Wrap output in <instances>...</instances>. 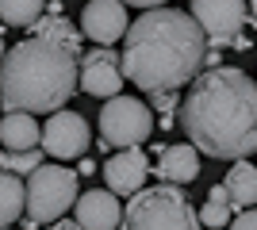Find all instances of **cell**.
Wrapping results in <instances>:
<instances>
[{
	"instance_id": "obj_1",
	"label": "cell",
	"mask_w": 257,
	"mask_h": 230,
	"mask_svg": "<svg viewBox=\"0 0 257 230\" xmlns=\"http://www.w3.org/2000/svg\"><path fill=\"white\" fill-rule=\"evenodd\" d=\"M181 127L188 142L215 161L257 153V85L234 66L200 69L181 100Z\"/></svg>"
},
{
	"instance_id": "obj_2",
	"label": "cell",
	"mask_w": 257,
	"mask_h": 230,
	"mask_svg": "<svg viewBox=\"0 0 257 230\" xmlns=\"http://www.w3.org/2000/svg\"><path fill=\"white\" fill-rule=\"evenodd\" d=\"M207 35L192 12L181 8H146L127 27L123 46V73L135 88L165 92V88L192 85L207 58Z\"/></svg>"
},
{
	"instance_id": "obj_3",
	"label": "cell",
	"mask_w": 257,
	"mask_h": 230,
	"mask_svg": "<svg viewBox=\"0 0 257 230\" xmlns=\"http://www.w3.org/2000/svg\"><path fill=\"white\" fill-rule=\"evenodd\" d=\"M73 92H81V58L46 35L16 43L0 62L4 111H58Z\"/></svg>"
},
{
	"instance_id": "obj_4",
	"label": "cell",
	"mask_w": 257,
	"mask_h": 230,
	"mask_svg": "<svg viewBox=\"0 0 257 230\" xmlns=\"http://www.w3.org/2000/svg\"><path fill=\"white\" fill-rule=\"evenodd\" d=\"M123 226H173V230H192V226H204L200 215L192 211L188 196L181 192V184L173 180H161L154 188H139L131 196L127 211H123Z\"/></svg>"
},
{
	"instance_id": "obj_5",
	"label": "cell",
	"mask_w": 257,
	"mask_h": 230,
	"mask_svg": "<svg viewBox=\"0 0 257 230\" xmlns=\"http://www.w3.org/2000/svg\"><path fill=\"white\" fill-rule=\"evenodd\" d=\"M77 176L65 165H39L27 173V219L23 226H46V222L62 219L69 207H77Z\"/></svg>"
},
{
	"instance_id": "obj_6",
	"label": "cell",
	"mask_w": 257,
	"mask_h": 230,
	"mask_svg": "<svg viewBox=\"0 0 257 230\" xmlns=\"http://www.w3.org/2000/svg\"><path fill=\"white\" fill-rule=\"evenodd\" d=\"M154 131V115L150 108L135 96H107L104 111H100V138L111 146H142Z\"/></svg>"
},
{
	"instance_id": "obj_7",
	"label": "cell",
	"mask_w": 257,
	"mask_h": 230,
	"mask_svg": "<svg viewBox=\"0 0 257 230\" xmlns=\"http://www.w3.org/2000/svg\"><path fill=\"white\" fill-rule=\"evenodd\" d=\"M188 12L204 27L211 46H230L249 23V0H192Z\"/></svg>"
},
{
	"instance_id": "obj_8",
	"label": "cell",
	"mask_w": 257,
	"mask_h": 230,
	"mask_svg": "<svg viewBox=\"0 0 257 230\" xmlns=\"http://www.w3.org/2000/svg\"><path fill=\"white\" fill-rule=\"evenodd\" d=\"M92 142L88 134V123L77 115V111H50V119L43 123V150L58 161H81Z\"/></svg>"
},
{
	"instance_id": "obj_9",
	"label": "cell",
	"mask_w": 257,
	"mask_h": 230,
	"mask_svg": "<svg viewBox=\"0 0 257 230\" xmlns=\"http://www.w3.org/2000/svg\"><path fill=\"white\" fill-rule=\"evenodd\" d=\"M123 81H127V73H123V50L100 46V50H88L81 58V92L107 100V96L123 92Z\"/></svg>"
},
{
	"instance_id": "obj_10",
	"label": "cell",
	"mask_w": 257,
	"mask_h": 230,
	"mask_svg": "<svg viewBox=\"0 0 257 230\" xmlns=\"http://www.w3.org/2000/svg\"><path fill=\"white\" fill-rule=\"evenodd\" d=\"M127 4L123 0H88L81 8V31L85 39L100 46H111L119 39H127Z\"/></svg>"
},
{
	"instance_id": "obj_11",
	"label": "cell",
	"mask_w": 257,
	"mask_h": 230,
	"mask_svg": "<svg viewBox=\"0 0 257 230\" xmlns=\"http://www.w3.org/2000/svg\"><path fill=\"white\" fill-rule=\"evenodd\" d=\"M146 176H150V157L142 153V146H123L104 161V180L119 196H135L139 188H146Z\"/></svg>"
},
{
	"instance_id": "obj_12",
	"label": "cell",
	"mask_w": 257,
	"mask_h": 230,
	"mask_svg": "<svg viewBox=\"0 0 257 230\" xmlns=\"http://www.w3.org/2000/svg\"><path fill=\"white\" fill-rule=\"evenodd\" d=\"M200 176V150L196 142H173L158 150V180H173V184L188 188Z\"/></svg>"
},
{
	"instance_id": "obj_13",
	"label": "cell",
	"mask_w": 257,
	"mask_h": 230,
	"mask_svg": "<svg viewBox=\"0 0 257 230\" xmlns=\"http://www.w3.org/2000/svg\"><path fill=\"white\" fill-rule=\"evenodd\" d=\"M77 222L81 226H123V203L119 192L111 188H92L85 196H77Z\"/></svg>"
},
{
	"instance_id": "obj_14",
	"label": "cell",
	"mask_w": 257,
	"mask_h": 230,
	"mask_svg": "<svg viewBox=\"0 0 257 230\" xmlns=\"http://www.w3.org/2000/svg\"><path fill=\"white\" fill-rule=\"evenodd\" d=\"M0 142L4 150H31L43 142V127L35 123L31 111H8L0 119Z\"/></svg>"
},
{
	"instance_id": "obj_15",
	"label": "cell",
	"mask_w": 257,
	"mask_h": 230,
	"mask_svg": "<svg viewBox=\"0 0 257 230\" xmlns=\"http://www.w3.org/2000/svg\"><path fill=\"white\" fill-rule=\"evenodd\" d=\"M226 192H230V203L234 211L257 207V165H249V157H238L230 161V173H226Z\"/></svg>"
},
{
	"instance_id": "obj_16",
	"label": "cell",
	"mask_w": 257,
	"mask_h": 230,
	"mask_svg": "<svg viewBox=\"0 0 257 230\" xmlns=\"http://www.w3.org/2000/svg\"><path fill=\"white\" fill-rule=\"evenodd\" d=\"M27 211V180H20V173L0 169V226H12Z\"/></svg>"
},
{
	"instance_id": "obj_17",
	"label": "cell",
	"mask_w": 257,
	"mask_h": 230,
	"mask_svg": "<svg viewBox=\"0 0 257 230\" xmlns=\"http://www.w3.org/2000/svg\"><path fill=\"white\" fill-rule=\"evenodd\" d=\"M35 35H46V39H54V43H65L73 54H81V39H85V31L81 27H73V23L65 20V16H58V12H50V16H39V20L31 23Z\"/></svg>"
},
{
	"instance_id": "obj_18",
	"label": "cell",
	"mask_w": 257,
	"mask_h": 230,
	"mask_svg": "<svg viewBox=\"0 0 257 230\" xmlns=\"http://www.w3.org/2000/svg\"><path fill=\"white\" fill-rule=\"evenodd\" d=\"M230 211H234V203H230L226 184H215L211 192H207V203L200 207V222H204V226H226V222L234 219Z\"/></svg>"
},
{
	"instance_id": "obj_19",
	"label": "cell",
	"mask_w": 257,
	"mask_h": 230,
	"mask_svg": "<svg viewBox=\"0 0 257 230\" xmlns=\"http://www.w3.org/2000/svg\"><path fill=\"white\" fill-rule=\"evenodd\" d=\"M46 0H0V20L8 27H31L43 16Z\"/></svg>"
},
{
	"instance_id": "obj_20",
	"label": "cell",
	"mask_w": 257,
	"mask_h": 230,
	"mask_svg": "<svg viewBox=\"0 0 257 230\" xmlns=\"http://www.w3.org/2000/svg\"><path fill=\"white\" fill-rule=\"evenodd\" d=\"M43 153L39 146L31 150H0V169H12V173H35L39 165H43Z\"/></svg>"
},
{
	"instance_id": "obj_21",
	"label": "cell",
	"mask_w": 257,
	"mask_h": 230,
	"mask_svg": "<svg viewBox=\"0 0 257 230\" xmlns=\"http://www.w3.org/2000/svg\"><path fill=\"white\" fill-rule=\"evenodd\" d=\"M181 104V88H165V92H150V108L161 111V115H169L173 108Z\"/></svg>"
},
{
	"instance_id": "obj_22",
	"label": "cell",
	"mask_w": 257,
	"mask_h": 230,
	"mask_svg": "<svg viewBox=\"0 0 257 230\" xmlns=\"http://www.w3.org/2000/svg\"><path fill=\"white\" fill-rule=\"evenodd\" d=\"M230 226H238V230H257V207L238 211L234 219H230Z\"/></svg>"
},
{
	"instance_id": "obj_23",
	"label": "cell",
	"mask_w": 257,
	"mask_h": 230,
	"mask_svg": "<svg viewBox=\"0 0 257 230\" xmlns=\"http://www.w3.org/2000/svg\"><path fill=\"white\" fill-rule=\"evenodd\" d=\"M123 4H127V8H161V4H169V0H123Z\"/></svg>"
},
{
	"instance_id": "obj_24",
	"label": "cell",
	"mask_w": 257,
	"mask_h": 230,
	"mask_svg": "<svg viewBox=\"0 0 257 230\" xmlns=\"http://www.w3.org/2000/svg\"><path fill=\"white\" fill-rule=\"evenodd\" d=\"M77 173H81V176L96 173V161H88V157H81V165H77Z\"/></svg>"
},
{
	"instance_id": "obj_25",
	"label": "cell",
	"mask_w": 257,
	"mask_h": 230,
	"mask_svg": "<svg viewBox=\"0 0 257 230\" xmlns=\"http://www.w3.org/2000/svg\"><path fill=\"white\" fill-rule=\"evenodd\" d=\"M204 66H207V69H215V66H219V46H215V50H207V58H204Z\"/></svg>"
},
{
	"instance_id": "obj_26",
	"label": "cell",
	"mask_w": 257,
	"mask_h": 230,
	"mask_svg": "<svg viewBox=\"0 0 257 230\" xmlns=\"http://www.w3.org/2000/svg\"><path fill=\"white\" fill-rule=\"evenodd\" d=\"M230 46H234V50H249V39H246V35H238V39H234Z\"/></svg>"
},
{
	"instance_id": "obj_27",
	"label": "cell",
	"mask_w": 257,
	"mask_h": 230,
	"mask_svg": "<svg viewBox=\"0 0 257 230\" xmlns=\"http://www.w3.org/2000/svg\"><path fill=\"white\" fill-rule=\"evenodd\" d=\"M249 20H253V27H257V0H249Z\"/></svg>"
},
{
	"instance_id": "obj_28",
	"label": "cell",
	"mask_w": 257,
	"mask_h": 230,
	"mask_svg": "<svg viewBox=\"0 0 257 230\" xmlns=\"http://www.w3.org/2000/svg\"><path fill=\"white\" fill-rule=\"evenodd\" d=\"M4 54H8V50H4V35H0V62H4Z\"/></svg>"
}]
</instances>
